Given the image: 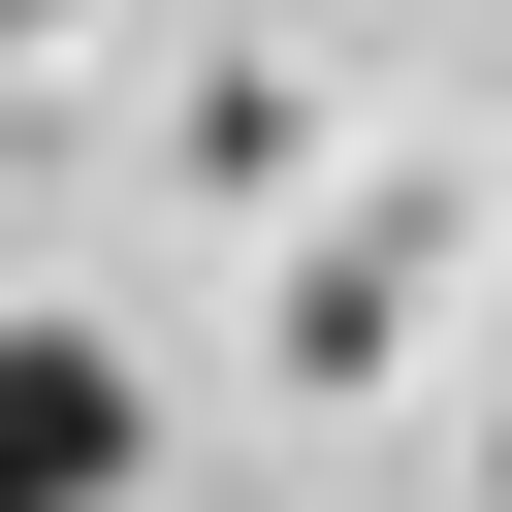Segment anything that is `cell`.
<instances>
[{
	"label": "cell",
	"instance_id": "6da1fadb",
	"mask_svg": "<svg viewBox=\"0 0 512 512\" xmlns=\"http://www.w3.org/2000/svg\"><path fill=\"white\" fill-rule=\"evenodd\" d=\"M0 512H128V352L96 320H0Z\"/></svg>",
	"mask_w": 512,
	"mask_h": 512
},
{
	"label": "cell",
	"instance_id": "7a4b0ae2",
	"mask_svg": "<svg viewBox=\"0 0 512 512\" xmlns=\"http://www.w3.org/2000/svg\"><path fill=\"white\" fill-rule=\"evenodd\" d=\"M0 32H64V0H0Z\"/></svg>",
	"mask_w": 512,
	"mask_h": 512
}]
</instances>
